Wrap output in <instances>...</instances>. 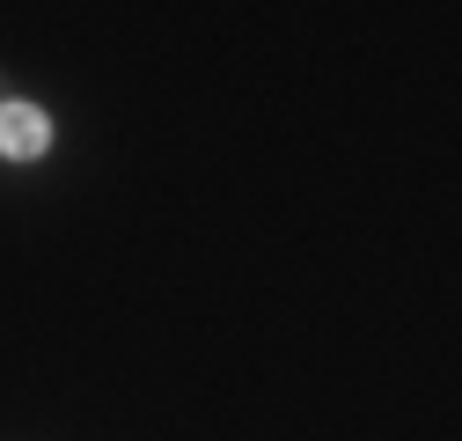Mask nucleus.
<instances>
[{"label": "nucleus", "mask_w": 462, "mask_h": 441, "mask_svg": "<svg viewBox=\"0 0 462 441\" xmlns=\"http://www.w3.org/2000/svg\"><path fill=\"white\" fill-rule=\"evenodd\" d=\"M44 147H51V118H44V110L37 103H0V155L30 162Z\"/></svg>", "instance_id": "1"}]
</instances>
